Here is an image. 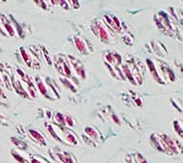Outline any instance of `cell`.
<instances>
[{"label": "cell", "instance_id": "11", "mask_svg": "<svg viewBox=\"0 0 183 163\" xmlns=\"http://www.w3.org/2000/svg\"><path fill=\"white\" fill-rule=\"evenodd\" d=\"M0 34H3V35H7V34L5 33V30H4V29H3V27H2V24H1V22H0Z\"/></svg>", "mask_w": 183, "mask_h": 163}, {"label": "cell", "instance_id": "3", "mask_svg": "<svg viewBox=\"0 0 183 163\" xmlns=\"http://www.w3.org/2000/svg\"><path fill=\"white\" fill-rule=\"evenodd\" d=\"M75 46H76L77 50L79 51L81 54H83V55H88L89 54L88 46H86L85 41L82 39V37H79V36L75 37Z\"/></svg>", "mask_w": 183, "mask_h": 163}, {"label": "cell", "instance_id": "6", "mask_svg": "<svg viewBox=\"0 0 183 163\" xmlns=\"http://www.w3.org/2000/svg\"><path fill=\"white\" fill-rule=\"evenodd\" d=\"M85 132L86 134L90 136V138L92 139H96L97 136H98V134L96 132V130H95L93 127H91V126H88V127H86L85 129Z\"/></svg>", "mask_w": 183, "mask_h": 163}, {"label": "cell", "instance_id": "8", "mask_svg": "<svg viewBox=\"0 0 183 163\" xmlns=\"http://www.w3.org/2000/svg\"><path fill=\"white\" fill-rule=\"evenodd\" d=\"M12 156L14 157V159L17 160L19 163H29V161L26 159L24 156H22L21 155H19L18 153H16V152H14V150L12 151Z\"/></svg>", "mask_w": 183, "mask_h": 163}, {"label": "cell", "instance_id": "5", "mask_svg": "<svg viewBox=\"0 0 183 163\" xmlns=\"http://www.w3.org/2000/svg\"><path fill=\"white\" fill-rule=\"evenodd\" d=\"M19 51H20V52H21V56H22L24 62L29 67L32 66V55H31L27 50H25L24 48H20Z\"/></svg>", "mask_w": 183, "mask_h": 163}, {"label": "cell", "instance_id": "9", "mask_svg": "<svg viewBox=\"0 0 183 163\" xmlns=\"http://www.w3.org/2000/svg\"><path fill=\"white\" fill-rule=\"evenodd\" d=\"M12 142H13L15 145L18 147V148L22 149V150H25L26 147H27V145H26V143L24 142V141H22L21 139H18V138H12Z\"/></svg>", "mask_w": 183, "mask_h": 163}, {"label": "cell", "instance_id": "4", "mask_svg": "<svg viewBox=\"0 0 183 163\" xmlns=\"http://www.w3.org/2000/svg\"><path fill=\"white\" fill-rule=\"evenodd\" d=\"M29 134L35 142H37L39 144H41V146H45V139L43 138V135H41L39 132L37 131H34V130H30L29 131Z\"/></svg>", "mask_w": 183, "mask_h": 163}, {"label": "cell", "instance_id": "13", "mask_svg": "<svg viewBox=\"0 0 183 163\" xmlns=\"http://www.w3.org/2000/svg\"><path fill=\"white\" fill-rule=\"evenodd\" d=\"M0 97H1V98H6V96H5V93H4L3 90L1 89V87H0Z\"/></svg>", "mask_w": 183, "mask_h": 163}, {"label": "cell", "instance_id": "10", "mask_svg": "<svg viewBox=\"0 0 183 163\" xmlns=\"http://www.w3.org/2000/svg\"><path fill=\"white\" fill-rule=\"evenodd\" d=\"M109 22H110V23H109L110 25H113V23H114V17L112 18V20H111V21H109ZM118 27H120V23H119V21H118V22H117V23H116V25H114V28H116V29H117Z\"/></svg>", "mask_w": 183, "mask_h": 163}, {"label": "cell", "instance_id": "14", "mask_svg": "<svg viewBox=\"0 0 183 163\" xmlns=\"http://www.w3.org/2000/svg\"><path fill=\"white\" fill-rule=\"evenodd\" d=\"M0 85H3V80H2V76H0Z\"/></svg>", "mask_w": 183, "mask_h": 163}, {"label": "cell", "instance_id": "1", "mask_svg": "<svg viewBox=\"0 0 183 163\" xmlns=\"http://www.w3.org/2000/svg\"><path fill=\"white\" fill-rule=\"evenodd\" d=\"M0 22L2 24V27L5 30V31H7V35L13 36L15 34V31L13 27V25L11 23V21L8 19V16H6L5 14L1 13L0 14Z\"/></svg>", "mask_w": 183, "mask_h": 163}, {"label": "cell", "instance_id": "12", "mask_svg": "<svg viewBox=\"0 0 183 163\" xmlns=\"http://www.w3.org/2000/svg\"><path fill=\"white\" fill-rule=\"evenodd\" d=\"M4 71H5V65L0 62V73H4Z\"/></svg>", "mask_w": 183, "mask_h": 163}, {"label": "cell", "instance_id": "15", "mask_svg": "<svg viewBox=\"0 0 183 163\" xmlns=\"http://www.w3.org/2000/svg\"><path fill=\"white\" fill-rule=\"evenodd\" d=\"M17 73H21V71H20V70H17ZM25 76V75H24V73H22V78Z\"/></svg>", "mask_w": 183, "mask_h": 163}, {"label": "cell", "instance_id": "7", "mask_svg": "<svg viewBox=\"0 0 183 163\" xmlns=\"http://www.w3.org/2000/svg\"><path fill=\"white\" fill-rule=\"evenodd\" d=\"M36 81H37V87L39 89L40 93L43 94V96H47L48 94V91H47V88H46V85H44L43 81L41 79H38V78H36Z\"/></svg>", "mask_w": 183, "mask_h": 163}, {"label": "cell", "instance_id": "2", "mask_svg": "<svg viewBox=\"0 0 183 163\" xmlns=\"http://www.w3.org/2000/svg\"><path fill=\"white\" fill-rule=\"evenodd\" d=\"M96 31H97V34L98 36L100 37V39L102 41H105L107 42L110 39V36H109V31L106 29V26L104 24H100V25H97L96 27Z\"/></svg>", "mask_w": 183, "mask_h": 163}]
</instances>
